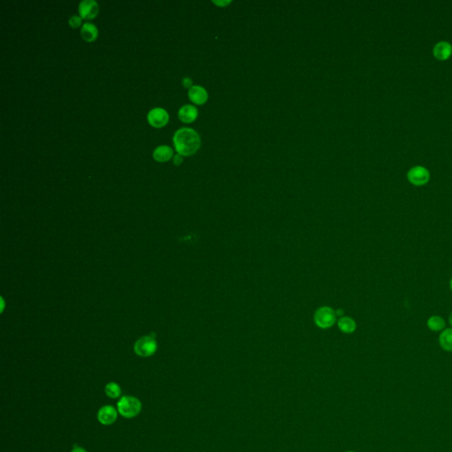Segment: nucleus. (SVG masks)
Wrapping results in <instances>:
<instances>
[{"label": "nucleus", "instance_id": "f257e3e1", "mask_svg": "<svg viewBox=\"0 0 452 452\" xmlns=\"http://www.w3.org/2000/svg\"><path fill=\"white\" fill-rule=\"evenodd\" d=\"M173 143L178 154L184 157H190L197 152L202 142L196 131L183 127L175 133Z\"/></svg>", "mask_w": 452, "mask_h": 452}, {"label": "nucleus", "instance_id": "f03ea898", "mask_svg": "<svg viewBox=\"0 0 452 452\" xmlns=\"http://www.w3.org/2000/svg\"><path fill=\"white\" fill-rule=\"evenodd\" d=\"M118 411L124 418L132 419L142 411V403L137 398L124 396L118 402Z\"/></svg>", "mask_w": 452, "mask_h": 452}, {"label": "nucleus", "instance_id": "7ed1b4c3", "mask_svg": "<svg viewBox=\"0 0 452 452\" xmlns=\"http://www.w3.org/2000/svg\"><path fill=\"white\" fill-rule=\"evenodd\" d=\"M135 354L141 357H150L157 352V343L155 336H145L136 341Z\"/></svg>", "mask_w": 452, "mask_h": 452}, {"label": "nucleus", "instance_id": "20e7f679", "mask_svg": "<svg viewBox=\"0 0 452 452\" xmlns=\"http://www.w3.org/2000/svg\"><path fill=\"white\" fill-rule=\"evenodd\" d=\"M314 322L322 329L332 327L336 322V313L330 308H321L314 314Z\"/></svg>", "mask_w": 452, "mask_h": 452}, {"label": "nucleus", "instance_id": "39448f33", "mask_svg": "<svg viewBox=\"0 0 452 452\" xmlns=\"http://www.w3.org/2000/svg\"><path fill=\"white\" fill-rule=\"evenodd\" d=\"M407 178L412 185L421 187L429 181L430 175L425 167L414 166L408 171Z\"/></svg>", "mask_w": 452, "mask_h": 452}, {"label": "nucleus", "instance_id": "423d86ee", "mask_svg": "<svg viewBox=\"0 0 452 452\" xmlns=\"http://www.w3.org/2000/svg\"><path fill=\"white\" fill-rule=\"evenodd\" d=\"M168 120H169V115L166 110L162 108H155L148 112V123L154 127H157V128L163 127L168 123Z\"/></svg>", "mask_w": 452, "mask_h": 452}, {"label": "nucleus", "instance_id": "0eeeda50", "mask_svg": "<svg viewBox=\"0 0 452 452\" xmlns=\"http://www.w3.org/2000/svg\"><path fill=\"white\" fill-rule=\"evenodd\" d=\"M98 4L95 0H83L79 5V14L82 19L91 20L98 14Z\"/></svg>", "mask_w": 452, "mask_h": 452}, {"label": "nucleus", "instance_id": "6e6552de", "mask_svg": "<svg viewBox=\"0 0 452 452\" xmlns=\"http://www.w3.org/2000/svg\"><path fill=\"white\" fill-rule=\"evenodd\" d=\"M118 412L112 405L103 406L98 411L97 420L103 425L109 426L113 424L117 421Z\"/></svg>", "mask_w": 452, "mask_h": 452}, {"label": "nucleus", "instance_id": "1a4fd4ad", "mask_svg": "<svg viewBox=\"0 0 452 452\" xmlns=\"http://www.w3.org/2000/svg\"><path fill=\"white\" fill-rule=\"evenodd\" d=\"M188 96L192 103L201 105L208 101L209 94L202 86L193 85L192 88L189 89Z\"/></svg>", "mask_w": 452, "mask_h": 452}, {"label": "nucleus", "instance_id": "9d476101", "mask_svg": "<svg viewBox=\"0 0 452 452\" xmlns=\"http://www.w3.org/2000/svg\"><path fill=\"white\" fill-rule=\"evenodd\" d=\"M197 108L191 104H186L179 109V118L185 123H191L197 119Z\"/></svg>", "mask_w": 452, "mask_h": 452}, {"label": "nucleus", "instance_id": "9b49d317", "mask_svg": "<svg viewBox=\"0 0 452 452\" xmlns=\"http://www.w3.org/2000/svg\"><path fill=\"white\" fill-rule=\"evenodd\" d=\"M452 53V46L448 42H440L434 47V57L440 60L447 59Z\"/></svg>", "mask_w": 452, "mask_h": 452}, {"label": "nucleus", "instance_id": "f8f14e48", "mask_svg": "<svg viewBox=\"0 0 452 452\" xmlns=\"http://www.w3.org/2000/svg\"><path fill=\"white\" fill-rule=\"evenodd\" d=\"M172 156H173V150L169 146H166V145L157 147L153 152L154 159L160 163L169 161Z\"/></svg>", "mask_w": 452, "mask_h": 452}, {"label": "nucleus", "instance_id": "ddd939ff", "mask_svg": "<svg viewBox=\"0 0 452 452\" xmlns=\"http://www.w3.org/2000/svg\"><path fill=\"white\" fill-rule=\"evenodd\" d=\"M438 340L439 345L443 351L452 353V328L445 329L441 332Z\"/></svg>", "mask_w": 452, "mask_h": 452}, {"label": "nucleus", "instance_id": "4468645a", "mask_svg": "<svg viewBox=\"0 0 452 452\" xmlns=\"http://www.w3.org/2000/svg\"><path fill=\"white\" fill-rule=\"evenodd\" d=\"M81 33L82 38L87 42H93L97 38V36H98L97 28L94 24L90 23L83 24V26L81 27Z\"/></svg>", "mask_w": 452, "mask_h": 452}, {"label": "nucleus", "instance_id": "2eb2a0df", "mask_svg": "<svg viewBox=\"0 0 452 452\" xmlns=\"http://www.w3.org/2000/svg\"><path fill=\"white\" fill-rule=\"evenodd\" d=\"M427 326L431 332H442L445 330L446 322L443 317L439 315H433L428 319Z\"/></svg>", "mask_w": 452, "mask_h": 452}, {"label": "nucleus", "instance_id": "dca6fc26", "mask_svg": "<svg viewBox=\"0 0 452 452\" xmlns=\"http://www.w3.org/2000/svg\"><path fill=\"white\" fill-rule=\"evenodd\" d=\"M338 327L345 333H352L356 330V322L352 318H341L338 321Z\"/></svg>", "mask_w": 452, "mask_h": 452}, {"label": "nucleus", "instance_id": "f3484780", "mask_svg": "<svg viewBox=\"0 0 452 452\" xmlns=\"http://www.w3.org/2000/svg\"><path fill=\"white\" fill-rule=\"evenodd\" d=\"M105 393L111 399H118V398L120 397V386L116 383V382H113V381L109 382L105 386Z\"/></svg>", "mask_w": 452, "mask_h": 452}, {"label": "nucleus", "instance_id": "a211bd4d", "mask_svg": "<svg viewBox=\"0 0 452 452\" xmlns=\"http://www.w3.org/2000/svg\"><path fill=\"white\" fill-rule=\"evenodd\" d=\"M81 22H82L81 17H79L77 15H73L71 18L69 19V25L72 28H77V27L81 26Z\"/></svg>", "mask_w": 452, "mask_h": 452}, {"label": "nucleus", "instance_id": "6ab92c4d", "mask_svg": "<svg viewBox=\"0 0 452 452\" xmlns=\"http://www.w3.org/2000/svg\"><path fill=\"white\" fill-rule=\"evenodd\" d=\"M182 162H183V156H181V155H179V154H177V155L173 157V163H174L175 166H179V165H181Z\"/></svg>", "mask_w": 452, "mask_h": 452}, {"label": "nucleus", "instance_id": "aec40b11", "mask_svg": "<svg viewBox=\"0 0 452 452\" xmlns=\"http://www.w3.org/2000/svg\"><path fill=\"white\" fill-rule=\"evenodd\" d=\"M182 84H183L185 88H189L190 89L192 87V81L190 78L186 77V78H184L183 81H182Z\"/></svg>", "mask_w": 452, "mask_h": 452}, {"label": "nucleus", "instance_id": "412c9836", "mask_svg": "<svg viewBox=\"0 0 452 452\" xmlns=\"http://www.w3.org/2000/svg\"><path fill=\"white\" fill-rule=\"evenodd\" d=\"M71 452H87L85 449H83L82 447H80V446H77V445H74L73 446V449L72 450Z\"/></svg>", "mask_w": 452, "mask_h": 452}, {"label": "nucleus", "instance_id": "4be33fe9", "mask_svg": "<svg viewBox=\"0 0 452 452\" xmlns=\"http://www.w3.org/2000/svg\"><path fill=\"white\" fill-rule=\"evenodd\" d=\"M214 3H215V5H220V6H225V5L230 4L231 1H225V2L224 1H223V2L222 1H214Z\"/></svg>", "mask_w": 452, "mask_h": 452}, {"label": "nucleus", "instance_id": "5701e85b", "mask_svg": "<svg viewBox=\"0 0 452 452\" xmlns=\"http://www.w3.org/2000/svg\"><path fill=\"white\" fill-rule=\"evenodd\" d=\"M449 322H450V324L452 325V312L451 313V314H450V316H449Z\"/></svg>", "mask_w": 452, "mask_h": 452}, {"label": "nucleus", "instance_id": "b1692460", "mask_svg": "<svg viewBox=\"0 0 452 452\" xmlns=\"http://www.w3.org/2000/svg\"><path fill=\"white\" fill-rule=\"evenodd\" d=\"M450 288H451V291H452V278L451 281H450Z\"/></svg>", "mask_w": 452, "mask_h": 452}, {"label": "nucleus", "instance_id": "393cba45", "mask_svg": "<svg viewBox=\"0 0 452 452\" xmlns=\"http://www.w3.org/2000/svg\"><path fill=\"white\" fill-rule=\"evenodd\" d=\"M352 452V451H350V452Z\"/></svg>", "mask_w": 452, "mask_h": 452}]
</instances>
